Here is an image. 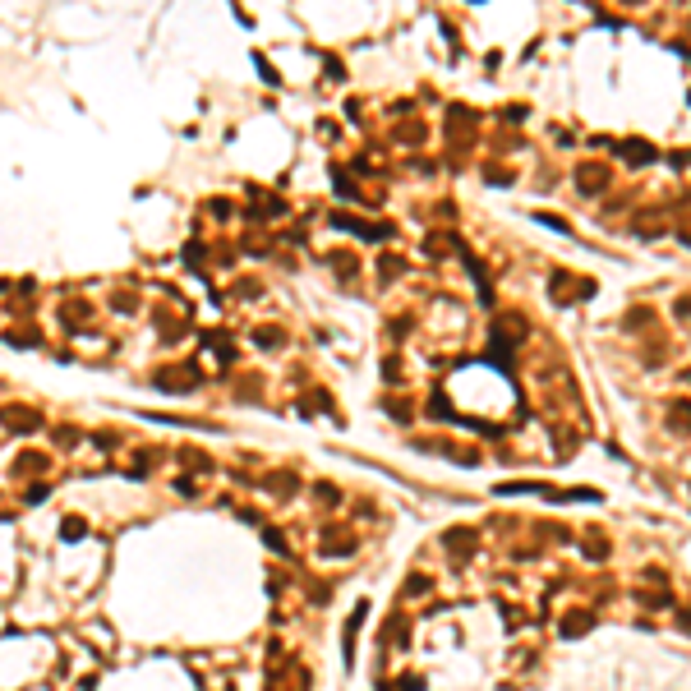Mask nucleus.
Returning <instances> with one entry per match:
<instances>
[{"label":"nucleus","mask_w":691,"mask_h":691,"mask_svg":"<svg viewBox=\"0 0 691 691\" xmlns=\"http://www.w3.org/2000/svg\"><path fill=\"white\" fill-rule=\"evenodd\" d=\"M682 627H687V631H691V608H687V613H682Z\"/></svg>","instance_id":"nucleus-3"},{"label":"nucleus","mask_w":691,"mask_h":691,"mask_svg":"<svg viewBox=\"0 0 691 691\" xmlns=\"http://www.w3.org/2000/svg\"><path fill=\"white\" fill-rule=\"evenodd\" d=\"M470 544H475V535H470V530H452V535H447V549H452V553L470 549Z\"/></svg>","instance_id":"nucleus-2"},{"label":"nucleus","mask_w":691,"mask_h":691,"mask_svg":"<svg viewBox=\"0 0 691 691\" xmlns=\"http://www.w3.org/2000/svg\"><path fill=\"white\" fill-rule=\"evenodd\" d=\"M590 627H594L590 613H567L562 617V631H567V636H581V631H590Z\"/></svg>","instance_id":"nucleus-1"}]
</instances>
